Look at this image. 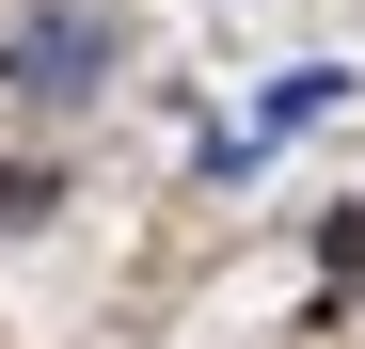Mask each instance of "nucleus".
<instances>
[{
	"label": "nucleus",
	"mask_w": 365,
	"mask_h": 349,
	"mask_svg": "<svg viewBox=\"0 0 365 349\" xmlns=\"http://www.w3.org/2000/svg\"><path fill=\"white\" fill-rule=\"evenodd\" d=\"M0 80H16L32 111H64L111 80V16H16V48H0Z\"/></svg>",
	"instance_id": "nucleus-1"
},
{
	"label": "nucleus",
	"mask_w": 365,
	"mask_h": 349,
	"mask_svg": "<svg viewBox=\"0 0 365 349\" xmlns=\"http://www.w3.org/2000/svg\"><path fill=\"white\" fill-rule=\"evenodd\" d=\"M48 191H64L48 159H0V239H16V222H48Z\"/></svg>",
	"instance_id": "nucleus-2"
},
{
	"label": "nucleus",
	"mask_w": 365,
	"mask_h": 349,
	"mask_svg": "<svg viewBox=\"0 0 365 349\" xmlns=\"http://www.w3.org/2000/svg\"><path fill=\"white\" fill-rule=\"evenodd\" d=\"M318 270H365V207H334V222H318Z\"/></svg>",
	"instance_id": "nucleus-3"
}]
</instances>
